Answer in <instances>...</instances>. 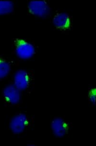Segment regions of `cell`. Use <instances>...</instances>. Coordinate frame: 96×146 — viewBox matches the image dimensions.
I'll use <instances>...</instances> for the list:
<instances>
[{
  "label": "cell",
  "mask_w": 96,
  "mask_h": 146,
  "mask_svg": "<svg viewBox=\"0 0 96 146\" xmlns=\"http://www.w3.org/2000/svg\"><path fill=\"white\" fill-rule=\"evenodd\" d=\"M30 124V118L26 113H17L9 121V127L14 134H22L27 129Z\"/></svg>",
  "instance_id": "obj_1"
},
{
  "label": "cell",
  "mask_w": 96,
  "mask_h": 146,
  "mask_svg": "<svg viewBox=\"0 0 96 146\" xmlns=\"http://www.w3.org/2000/svg\"><path fill=\"white\" fill-rule=\"evenodd\" d=\"M15 51L18 58L27 60L34 55L36 48L31 42L24 39H20L15 41Z\"/></svg>",
  "instance_id": "obj_2"
},
{
  "label": "cell",
  "mask_w": 96,
  "mask_h": 146,
  "mask_svg": "<svg viewBox=\"0 0 96 146\" xmlns=\"http://www.w3.org/2000/svg\"><path fill=\"white\" fill-rule=\"evenodd\" d=\"M29 12L37 17H44L49 15L51 7L49 3L44 0H32L28 3Z\"/></svg>",
  "instance_id": "obj_3"
},
{
  "label": "cell",
  "mask_w": 96,
  "mask_h": 146,
  "mask_svg": "<svg viewBox=\"0 0 96 146\" xmlns=\"http://www.w3.org/2000/svg\"><path fill=\"white\" fill-rule=\"evenodd\" d=\"M51 129L53 134L56 137H64L69 132V123L62 117H56L51 121Z\"/></svg>",
  "instance_id": "obj_4"
},
{
  "label": "cell",
  "mask_w": 96,
  "mask_h": 146,
  "mask_svg": "<svg viewBox=\"0 0 96 146\" xmlns=\"http://www.w3.org/2000/svg\"><path fill=\"white\" fill-rule=\"evenodd\" d=\"M30 81L29 72L24 69L16 71L13 76V84L20 91L27 89L29 85Z\"/></svg>",
  "instance_id": "obj_5"
},
{
  "label": "cell",
  "mask_w": 96,
  "mask_h": 146,
  "mask_svg": "<svg viewBox=\"0 0 96 146\" xmlns=\"http://www.w3.org/2000/svg\"><path fill=\"white\" fill-rule=\"evenodd\" d=\"M20 91L13 84H9L3 88V95L8 103L11 104H17L21 100Z\"/></svg>",
  "instance_id": "obj_6"
},
{
  "label": "cell",
  "mask_w": 96,
  "mask_h": 146,
  "mask_svg": "<svg viewBox=\"0 0 96 146\" xmlns=\"http://www.w3.org/2000/svg\"><path fill=\"white\" fill-rule=\"evenodd\" d=\"M53 24L56 27L61 29H66L70 27L71 20L69 15L65 12H60L55 15Z\"/></svg>",
  "instance_id": "obj_7"
},
{
  "label": "cell",
  "mask_w": 96,
  "mask_h": 146,
  "mask_svg": "<svg viewBox=\"0 0 96 146\" xmlns=\"http://www.w3.org/2000/svg\"><path fill=\"white\" fill-rule=\"evenodd\" d=\"M15 4L10 0H0V15L9 14L14 10Z\"/></svg>",
  "instance_id": "obj_8"
},
{
  "label": "cell",
  "mask_w": 96,
  "mask_h": 146,
  "mask_svg": "<svg viewBox=\"0 0 96 146\" xmlns=\"http://www.w3.org/2000/svg\"><path fill=\"white\" fill-rule=\"evenodd\" d=\"M11 70L10 63L4 58H0V80L8 76Z\"/></svg>",
  "instance_id": "obj_9"
},
{
  "label": "cell",
  "mask_w": 96,
  "mask_h": 146,
  "mask_svg": "<svg viewBox=\"0 0 96 146\" xmlns=\"http://www.w3.org/2000/svg\"><path fill=\"white\" fill-rule=\"evenodd\" d=\"M89 101L92 104H95L96 102V89L92 88L89 91L88 94Z\"/></svg>",
  "instance_id": "obj_10"
}]
</instances>
